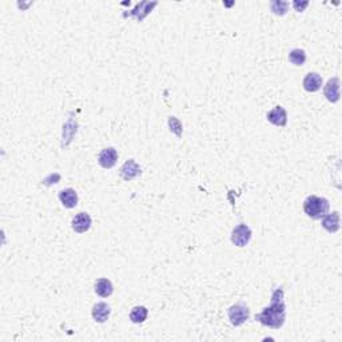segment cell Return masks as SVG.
<instances>
[{
    "mask_svg": "<svg viewBox=\"0 0 342 342\" xmlns=\"http://www.w3.org/2000/svg\"><path fill=\"white\" fill-rule=\"evenodd\" d=\"M148 310L144 306H135L130 313V320L134 324H142L147 318Z\"/></svg>",
    "mask_w": 342,
    "mask_h": 342,
    "instance_id": "obj_15",
    "label": "cell"
},
{
    "mask_svg": "<svg viewBox=\"0 0 342 342\" xmlns=\"http://www.w3.org/2000/svg\"><path fill=\"white\" fill-rule=\"evenodd\" d=\"M324 94H325L326 99L332 103L340 101V79L338 78L329 79V82L325 86Z\"/></svg>",
    "mask_w": 342,
    "mask_h": 342,
    "instance_id": "obj_9",
    "label": "cell"
},
{
    "mask_svg": "<svg viewBox=\"0 0 342 342\" xmlns=\"http://www.w3.org/2000/svg\"><path fill=\"white\" fill-rule=\"evenodd\" d=\"M59 199L62 205L67 209H74L78 205V194L74 189H66L60 191Z\"/></svg>",
    "mask_w": 342,
    "mask_h": 342,
    "instance_id": "obj_13",
    "label": "cell"
},
{
    "mask_svg": "<svg viewBox=\"0 0 342 342\" xmlns=\"http://www.w3.org/2000/svg\"><path fill=\"white\" fill-rule=\"evenodd\" d=\"M285 317H286V310H285V304H283V293L282 290H275L270 306L263 309V312L257 314L255 320L261 322L262 325L278 329L283 325Z\"/></svg>",
    "mask_w": 342,
    "mask_h": 342,
    "instance_id": "obj_1",
    "label": "cell"
},
{
    "mask_svg": "<svg viewBox=\"0 0 342 342\" xmlns=\"http://www.w3.org/2000/svg\"><path fill=\"white\" fill-rule=\"evenodd\" d=\"M287 7H289V3L287 1H282V0H274L270 3V8L273 11V13L275 15H285L287 11Z\"/></svg>",
    "mask_w": 342,
    "mask_h": 342,
    "instance_id": "obj_17",
    "label": "cell"
},
{
    "mask_svg": "<svg viewBox=\"0 0 342 342\" xmlns=\"http://www.w3.org/2000/svg\"><path fill=\"white\" fill-rule=\"evenodd\" d=\"M304 212L312 220H321L329 212V202L322 197L310 195L305 199Z\"/></svg>",
    "mask_w": 342,
    "mask_h": 342,
    "instance_id": "obj_2",
    "label": "cell"
},
{
    "mask_svg": "<svg viewBox=\"0 0 342 342\" xmlns=\"http://www.w3.org/2000/svg\"><path fill=\"white\" fill-rule=\"evenodd\" d=\"M118 161V152L113 147H107L102 150L99 156H98V162L103 169H111L114 167L115 163Z\"/></svg>",
    "mask_w": 342,
    "mask_h": 342,
    "instance_id": "obj_5",
    "label": "cell"
},
{
    "mask_svg": "<svg viewBox=\"0 0 342 342\" xmlns=\"http://www.w3.org/2000/svg\"><path fill=\"white\" fill-rule=\"evenodd\" d=\"M322 228L329 232H337L340 230V214L337 212L326 214L322 218Z\"/></svg>",
    "mask_w": 342,
    "mask_h": 342,
    "instance_id": "obj_12",
    "label": "cell"
},
{
    "mask_svg": "<svg viewBox=\"0 0 342 342\" xmlns=\"http://www.w3.org/2000/svg\"><path fill=\"white\" fill-rule=\"evenodd\" d=\"M266 118L271 124H274V126L278 127H285L287 123L286 111H285V109H282L281 106H277L275 109L269 111L266 115Z\"/></svg>",
    "mask_w": 342,
    "mask_h": 342,
    "instance_id": "obj_7",
    "label": "cell"
},
{
    "mask_svg": "<svg viewBox=\"0 0 342 342\" xmlns=\"http://www.w3.org/2000/svg\"><path fill=\"white\" fill-rule=\"evenodd\" d=\"M228 316L230 322H231V325L239 326L245 321H247V318H249L250 316V312L249 309H247V306H245L243 304H238L228 309Z\"/></svg>",
    "mask_w": 342,
    "mask_h": 342,
    "instance_id": "obj_3",
    "label": "cell"
},
{
    "mask_svg": "<svg viewBox=\"0 0 342 342\" xmlns=\"http://www.w3.org/2000/svg\"><path fill=\"white\" fill-rule=\"evenodd\" d=\"M140 173H142V169L134 159H128L120 169V177L124 181H131V179L140 175Z\"/></svg>",
    "mask_w": 342,
    "mask_h": 342,
    "instance_id": "obj_6",
    "label": "cell"
},
{
    "mask_svg": "<svg viewBox=\"0 0 342 342\" xmlns=\"http://www.w3.org/2000/svg\"><path fill=\"white\" fill-rule=\"evenodd\" d=\"M304 89L309 93H316L321 89L322 86V78L317 72H309L308 75L305 76L304 79Z\"/></svg>",
    "mask_w": 342,
    "mask_h": 342,
    "instance_id": "obj_10",
    "label": "cell"
},
{
    "mask_svg": "<svg viewBox=\"0 0 342 342\" xmlns=\"http://www.w3.org/2000/svg\"><path fill=\"white\" fill-rule=\"evenodd\" d=\"M289 60L292 62L294 66H302L306 60V54H305L304 50H300V48H294V50L290 51L289 54Z\"/></svg>",
    "mask_w": 342,
    "mask_h": 342,
    "instance_id": "obj_16",
    "label": "cell"
},
{
    "mask_svg": "<svg viewBox=\"0 0 342 342\" xmlns=\"http://www.w3.org/2000/svg\"><path fill=\"white\" fill-rule=\"evenodd\" d=\"M251 239V230L247 225H238L231 232V242L238 247H245Z\"/></svg>",
    "mask_w": 342,
    "mask_h": 342,
    "instance_id": "obj_4",
    "label": "cell"
},
{
    "mask_svg": "<svg viewBox=\"0 0 342 342\" xmlns=\"http://www.w3.org/2000/svg\"><path fill=\"white\" fill-rule=\"evenodd\" d=\"M90 228H91V217L87 213H79L72 220V228H74V231L82 234V232L87 231Z\"/></svg>",
    "mask_w": 342,
    "mask_h": 342,
    "instance_id": "obj_8",
    "label": "cell"
},
{
    "mask_svg": "<svg viewBox=\"0 0 342 342\" xmlns=\"http://www.w3.org/2000/svg\"><path fill=\"white\" fill-rule=\"evenodd\" d=\"M111 314L110 306L105 302H99L93 308V318L99 324H103L109 320Z\"/></svg>",
    "mask_w": 342,
    "mask_h": 342,
    "instance_id": "obj_11",
    "label": "cell"
},
{
    "mask_svg": "<svg viewBox=\"0 0 342 342\" xmlns=\"http://www.w3.org/2000/svg\"><path fill=\"white\" fill-rule=\"evenodd\" d=\"M113 292H114V287H113V283H111L110 279L101 278L95 285V293L98 296L103 297V298L110 297Z\"/></svg>",
    "mask_w": 342,
    "mask_h": 342,
    "instance_id": "obj_14",
    "label": "cell"
},
{
    "mask_svg": "<svg viewBox=\"0 0 342 342\" xmlns=\"http://www.w3.org/2000/svg\"><path fill=\"white\" fill-rule=\"evenodd\" d=\"M309 5V1H302V3H298V1H294L293 3V7L296 8V11H298V12H302L306 7Z\"/></svg>",
    "mask_w": 342,
    "mask_h": 342,
    "instance_id": "obj_18",
    "label": "cell"
}]
</instances>
